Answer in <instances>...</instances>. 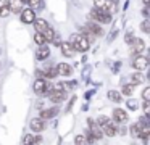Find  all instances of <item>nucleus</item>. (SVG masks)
<instances>
[{
    "label": "nucleus",
    "mask_w": 150,
    "mask_h": 145,
    "mask_svg": "<svg viewBox=\"0 0 150 145\" xmlns=\"http://www.w3.org/2000/svg\"><path fill=\"white\" fill-rule=\"evenodd\" d=\"M34 42H36L39 47H42L44 44H45V39H44V34H40V32H37V34H34Z\"/></svg>",
    "instance_id": "26"
},
{
    "label": "nucleus",
    "mask_w": 150,
    "mask_h": 145,
    "mask_svg": "<svg viewBox=\"0 0 150 145\" xmlns=\"http://www.w3.org/2000/svg\"><path fill=\"white\" fill-rule=\"evenodd\" d=\"M142 98H144V102H149V98H150V87H145V89L142 90Z\"/></svg>",
    "instance_id": "33"
},
{
    "label": "nucleus",
    "mask_w": 150,
    "mask_h": 145,
    "mask_svg": "<svg viewBox=\"0 0 150 145\" xmlns=\"http://www.w3.org/2000/svg\"><path fill=\"white\" fill-rule=\"evenodd\" d=\"M131 135H132L134 139H139L140 137V127H139V124H132V126H131Z\"/></svg>",
    "instance_id": "25"
},
{
    "label": "nucleus",
    "mask_w": 150,
    "mask_h": 145,
    "mask_svg": "<svg viewBox=\"0 0 150 145\" xmlns=\"http://www.w3.org/2000/svg\"><path fill=\"white\" fill-rule=\"evenodd\" d=\"M10 15V8L8 6H0V18H7Z\"/></svg>",
    "instance_id": "32"
},
{
    "label": "nucleus",
    "mask_w": 150,
    "mask_h": 145,
    "mask_svg": "<svg viewBox=\"0 0 150 145\" xmlns=\"http://www.w3.org/2000/svg\"><path fill=\"white\" fill-rule=\"evenodd\" d=\"M49 98L52 100L53 103H62V102H65L66 93H65V90H62V92H50L49 93Z\"/></svg>",
    "instance_id": "16"
},
{
    "label": "nucleus",
    "mask_w": 150,
    "mask_h": 145,
    "mask_svg": "<svg viewBox=\"0 0 150 145\" xmlns=\"http://www.w3.org/2000/svg\"><path fill=\"white\" fill-rule=\"evenodd\" d=\"M34 28H36L37 32L44 34V32L47 31V28H49V23H47L44 18H36V19H34Z\"/></svg>",
    "instance_id": "14"
},
{
    "label": "nucleus",
    "mask_w": 150,
    "mask_h": 145,
    "mask_svg": "<svg viewBox=\"0 0 150 145\" xmlns=\"http://www.w3.org/2000/svg\"><path fill=\"white\" fill-rule=\"evenodd\" d=\"M10 0H0V6H8Z\"/></svg>",
    "instance_id": "39"
},
{
    "label": "nucleus",
    "mask_w": 150,
    "mask_h": 145,
    "mask_svg": "<svg viewBox=\"0 0 150 145\" xmlns=\"http://www.w3.org/2000/svg\"><path fill=\"white\" fill-rule=\"evenodd\" d=\"M74 144L76 145H87V142H86L84 135H76V137H74Z\"/></svg>",
    "instance_id": "31"
},
{
    "label": "nucleus",
    "mask_w": 150,
    "mask_h": 145,
    "mask_svg": "<svg viewBox=\"0 0 150 145\" xmlns=\"http://www.w3.org/2000/svg\"><path fill=\"white\" fill-rule=\"evenodd\" d=\"M55 34H57V32L49 26V28H47V31L44 32V39H45V42H52V40H53V37H55Z\"/></svg>",
    "instance_id": "23"
},
{
    "label": "nucleus",
    "mask_w": 150,
    "mask_h": 145,
    "mask_svg": "<svg viewBox=\"0 0 150 145\" xmlns=\"http://www.w3.org/2000/svg\"><path fill=\"white\" fill-rule=\"evenodd\" d=\"M144 3H145V5H147V3H149V0H144Z\"/></svg>",
    "instance_id": "41"
},
{
    "label": "nucleus",
    "mask_w": 150,
    "mask_h": 145,
    "mask_svg": "<svg viewBox=\"0 0 150 145\" xmlns=\"http://www.w3.org/2000/svg\"><path fill=\"white\" fill-rule=\"evenodd\" d=\"M29 127H31L33 132H42L44 129L47 127V124H45V121L40 119V118H33L31 122H29Z\"/></svg>",
    "instance_id": "5"
},
{
    "label": "nucleus",
    "mask_w": 150,
    "mask_h": 145,
    "mask_svg": "<svg viewBox=\"0 0 150 145\" xmlns=\"http://www.w3.org/2000/svg\"><path fill=\"white\" fill-rule=\"evenodd\" d=\"M91 18L98 23H103V24H110L111 23V13H107V11H102V10H97V8H92L91 10Z\"/></svg>",
    "instance_id": "2"
},
{
    "label": "nucleus",
    "mask_w": 150,
    "mask_h": 145,
    "mask_svg": "<svg viewBox=\"0 0 150 145\" xmlns=\"http://www.w3.org/2000/svg\"><path fill=\"white\" fill-rule=\"evenodd\" d=\"M69 44L74 48V52H87L89 50V42L84 39L82 34H71Z\"/></svg>",
    "instance_id": "1"
},
{
    "label": "nucleus",
    "mask_w": 150,
    "mask_h": 145,
    "mask_svg": "<svg viewBox=\"0 0 150 145\" xmlns=\"http://www.w3.org/2000/svg\"><path fill=\"white\" fill-rule=\"evenodd\" d=\"M49 55H50V48L49 47H44V45H42V47H39V48H37V52H36V58H37V60H40V61L47 60Z\"/></svg>",
    "instance_id": "17"
},
{
    "label": "nucleus",
    "mask_w": 150,
    "mask_h": 145,
    "mask_svg": "<svg viewBox=\"0 0 150 145\" xmlns=\"http://www.w3.org/2000/svg\"><path fill=\"white\" fill-rule=\"evenodd\" d=\"M134 87L136 86H132V84H126V86H123V93L124 95H132V92H134Z\"/></svg>",
    "instance_id": "27"
},
{
    "label": "nucleus",
    "mask_w": 150,
    "mask_h": 145,
    "mask_svg": "<svg viewBox=\"0 0 150 145\" xmlns=\"http://www.w3.org/2000/svg\"><path fill=\"white\" fill-rule=\"evenodd\" d=\"M140 29H142L145 34H149V32H150V21H149V19H144L142 24H140Z\"/></svg>",
    "instance_id": "29"
},
{
    "label": "nucleus",
    "mask_w": 150,
    "mask_h": 145,
    "mask_svg": "<svg viewBox=\"0 0 150 145\" xmlns=\"http://www.w3.org/2000/svg\"><path fill=\"white\" fill-rule=\"evenodd\" d=\"M44 76H45L47 79H53V77L57 76V69H55V68H49V69L44 73Z\"/></svg>",
    "instance_id": "28"
},
{
    "label": "nucleus",
    "mask_w": 150,
    "mask_h": 145,
    "mask_svg": "<svg viewBox=\"0 0 150 145\" xmlns=\"http://www.w3.org/2000/svg\"><path fill=\"white\" fill-rule=\"evenodd\" d=\"M55 69H57V74H62V76H69L73 73V66L68 63H58Z\"/></svg>",
    "instance_id": "11"
},
{
    "label": "nucleus",
    "mask_w": 150,
    "mask_h": 145,
    "mask_svg": "<svg viewBox=\"0 0 150 145\" xmlns=\"http://www.w3.org/2000/svg\"><path fill=\"white\" fill-rule=\"evenodd\" d=\"M20 2H21V3H23V2H28V0H20Z\"/></svg>",
    "instance_id": "42"
},
{
    "label": "nucleus",
    "mask_w": 150,
    "mask_h": 145,
    "mask_svg": "<svg viewBox=\"0 0 150 145\" xmlns=\"http://www.w3.org/2000/svg\"><path fill=\"white\" fill-rule=\"evenodd\" d=\"M144 81V76L140 73H134L132 76H131V84L132 86H137V84H140Z\"/></svg>",
    "instance_id": "24"
},
{
    "label": "nucleus",
    "mask_w": 150,
    "mask_h": 145,
    "mask_svg": "<svg viewBox=\"0 0 150 145\" xmlns=\"http://www.w3.org/2000/svg\"><path fill=\"white\" fill-rule=\"evenodd\" d=\"M47 81L42 79V77H39L37 81H34V92L37 93V95H42V93H45L47 90Z\"/></svg>",
    "instance_id": "9"
},
{
    "label": "nucleus",
    "mask_w": 150,
    "mask_h": 145,
    "mask_svg": "<svg viewBox=\"0 0 150 145\" xmlns=\"http://www.w3.org/2000/svg\"><path fill=\"white\" fill-rule=\"evenodd\" d=\"M108 98H110L111 102H115V103L123 102V95H121L120 92H116V90H110V92H108Z\"/></svg>",
    "instance_id": "22"
},
{
    "label": "nucleus",
    "mask_w": 150,
    "mask_h": 145,
    "mask_svg": "<svg viewBox=\"0 0 150 145\" xmlns=\"http://www.w3.org/2000/svg\"><path fill=\"white\" fill-rule=\"evenodd\" d=\"M40 135H33V134H26L24 135V145H36L37 142H40Z\"/></svg>",
    "instance_id": "20"
},
{
    "label": "nucleus",
    "mask_w": 150,
    "mask_h": 145,
    "mask_svg": "<svg viewBox=\"0 0 150 145\" xmlns=\"http://www.w3.org/2000/svg\"><path fill=\"white\" fill-rule=\"evenodd\" d=\"M108 121H110V118H108V116H98V118H97V121H95V122H97V124L102 127V126H105Z\"/></svg>",
    "instance_id": "30"
},
{
    "label": "nucleus",
    "mask_w": 150,
    "mask_h": 145,
    "mask_svg": "<svg viewBox=\"0 0 150 145\" xmlns=\"http://www.w3.org/2000/svg\"><path fill=\"white\" fill-rule=\"evenodd\" d=\"M132 66H134V69H137V71L147 69V68H149V58L147 57H136L132 61Z\"/></svg>",
    "instance_id": "7"
},
{
    "label": "nucleus",
    "mask_w": 150,
    "mask_h": 145,
    "mask_svg": "<svg viewBox=\"0 0 150 145\" xmlns=\"http://www.w3.org/2000/svg\"><path fill=\"white\" fill-rule=\"evenodd\" d=\"M52 42L57 45V47H60V44H62V37H60V34H55V37H53Z\"/></svg>",
    "instance_id": "35"
},
{
    "label": "nucleus",
    "mask_w": 150,
    "mask_h": 145,
    "mask_svg": "<svg viewBox=\"0 0 150 145\" xmlns=\"http://www.w3.org/2000/svg\"><path fill=\"white\" fill-rule=\"evenodd\" d=\"M60 50H62V53L65 55V57H68V58H71V57H74V55H76L74 48L71 47L69 42H62V44H60Z\"/></svg>",
    "instance_id": "12"
},
{
    "label": "nucleus",
    "mask_w": 150,
    "mask_h": 145,
    "mask_svg": "<svg viewBox=\"0 0 150 145\" xmlns=\"http://www.w3.org/2000/svg\"><path fill=\"white\" fill-rule=\"evenodd\" d=\"M94 5L97 10H102V11L111 13L116 10V3L111 2V0H94Z\"/></svg>",
    "instance_id": "3"
},
{
    "label": "nucleus",
    "mask_w": 150,
    "mask_h": 145,
    "mask_svg": "<svg viewBox=\"0 0 150 145\" xmlns=\"http://www.w3.org/2000/svg\"><path fill=\"white\" fill-rule=\"evenodd\" d=\"M34 19H36V13H34L31 8L21 10V21H23L24 24H33Z\"/></svg>",
    "instance_id": "8"
},
{
    "label": "nucleus",
    "mask_w": 150,
    "mask_h": 145,
    "mask_svg": "<svg viewBox=\"0 0 150 145\" xmlns=\"http://www.w3.org/2000/svg\"><path fill=\"white\" fill-rule=\"evenodd\" d=\"M142 108H144V113H145V115H149V113H150V103L149 102H144Z\"/></svg>",
    "instance_id": "36"
},
{
    "label": "nucleus",
    "mask_w": 150,
    "mask_h": 145,
    "mask_svg": "<svg viewBox=\"0 0 150 145\" xmlns=\"http://www.w3.org/2000/svg\"><path fill=\"white\" fill-rule=\"evenodd\" d=\"M87 127H89V132H91V134L94 135L97 140H100V139L103 137V132H102L100 126H98L97 122L94 121V119H91V118L87 119Z\"/></svg>",
    "instance_id": "4"
},
{
    "label": "nucleus",
    "mask_w": 150,
    "mask_h": 145,
    "mask_svg": "<svg viewBox=\"0 0 150 145\" xmlns=\"http://www.w3.org/2000/svg\"><path fill=\"white\" fill-rule=\"evenodd\" d=\"M129 45L132 47L134 52H137V53H140V52L144 50V40H142V39H139V37H134L132 42H131Z\"/></svg>",
    "instance_id": "18"
},
{
    "label": "nucleus",
    "mask_w": 150,
    "mask_h": 145,
    "mask_svg": "<svg viewBox=\"0 0 150 145\" xmlns=\"http://www.w3.org/2000/svg\"><path fill=\"white\" fill-rule=\"evenodd\" d=\"M28 3H29V8L33 10L34 13L39 11V10H44V0H28Z\"/></svg>",
    "instance_id": "19"
},
{
    "label": "nucleus",
    "mask_w": 150,
    "mask_h": 145,
    "mask_svg": "<svg viewBox=\"0 0 150 145\" xmlns=\"http://www.w3.org/2000/svg\"><path fill=\"white\" fill-rule=\"evenodd\" d=\"M132 39H134V35L129 32V34H126V37H124V40H126L127 44H131V42H132Z\"/></svg>",
    "instance_id": "37"
},
{
    "label": "nucleus",
    "mask_w": 150,
    "mask_h": 145,
    "mask_svg": "<svg viewBox=\"0 0 150 145\" xmlns=\"http://www.w3.org/2000/svg\"><path fill=\"white\" fill-rule=\"evenodd\" d=\"M142 15L145 16V19H147V16H149V10H147V6H145V8L142 10Z\"/></svg>",
    "instance_id": "40"
},
{
    "label": "nucleus",
    "mask_w": 150,
    "mask_h": 145,
    "mask_svg": "<svg viewBox=\"0 0 150 145\" xmlns=\"http://www.w3.org/2000/svg\"><path fill=\"white\" fill-rule=\"evenodd\" d=\"M100 129H102V132H103L107 137H113V135H116V132H118L116 131V124H113V122H111V119L105 126H102Z\"/></svg>",
    "instance_id": "10"
},
{
    "label": "nucleus",
    "mask_w": 150,
    "mask_h": 145,
    "mask_svg": "<svg viewBox=\"0 0 150 145\" xmlns=\"http://www.w3.org/2000/svg\"><path fill=\"white\" fill-rule=\"evenodd\" d=\"M21 6H23V3H21L20 0H10V3H8L10 13H11V11H15V13H21Z\"/></svg>",
    "instance_id": "21"
},
{
    "label": "nucleus",
    "mask_w": 150,
    "mask_h": 145,
    "mask_svg": "<svg viewBox=\"0 0 150 145\" xmlns=\"http://www.w3.org/2000/svg\"><path fill=\"white\" fill-rule=\"evenodd\" d=\"M127 108L129 110H137V102H134V100H127Z\"/></svg>",
    "instance_id": "34"
},
{
    "label": "nucleus",
    "mask_w": 150,
    "mask_h": 145,
    "mask_svg": "<svg viewBox=\"0 0 150 145\" xmlns=\"http://www.w3.org/2000/svg\"><path fill=\"white\" fill-rule=\"evenodd\" d=\"M58 115V108L57 106H53V108H47V110H42L40 111V119H50V118H53V116H57Z\"/></svg>",
    "instance_id": "15"
},
{
    "label": "nucleus",
    "mask_w": 150,
    "mask_h": 145,
    "mask_svg": "<svg viewBox=\"0 0 150 145\" xmlns=\"http://www.w3.org/2000/svg\"><path fill=\"white\" fill-rule=\"evenodd\" d=\"M113 119L116 122H126L127 121V113L123 108H115L113 110Z\"/></svg>",
    "instance_id": "13"
},
{
    "label": "nucleus",
    "mask_w": 150,
    "mask_h": 145,
    "mask_svg": "<svg viewBox=\"0 0 150 145\" xmlns=\"http://www.w3.org/2000/svg\"><path fill=\"white\" fill-rule=\"evenodd\" d=\"M76 84H78L76 81H71V82H68V84H63V86H68L69 89H74V87H76Z\"/></svg>",
    "instance_id": "38"
},
{
    "label": "nucleus",
    "mask_w": 150,
    "mask_h": 145,
    "mask_svg": "<svg viewBox=\"0 0 150 145\" xmlns=\"http://www.w3.org/2000/svg\"><path fill=\"white\" fill-rule=\"evenodd\" d=\"M86 31H89L91 32L92 35H94V37H100V35H103V29L100 28V26L97 24V23H94V21H89V23H86Z\"/></svg>",
    "instance_id": "6"
}]
</instances>
